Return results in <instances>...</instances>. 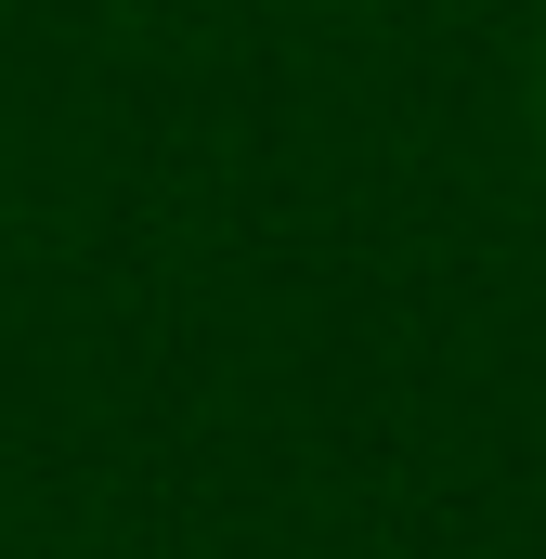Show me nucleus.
<instances>
[{
    "label": "nucleus",
    "mask_w": 546,
    "mask_h": 559,
    "mask_svg": "<svg viewBox=\"0 0 546 559\" xmlns=\"http://www.w3.org/2000/svg\"><path fill=\"white\" fill-rule=\"evenodd\" d=\"M534 143H546V52H534Z\"/></svg>",
    "instance_id": "nucleus-1"
}]
</instances>
